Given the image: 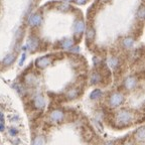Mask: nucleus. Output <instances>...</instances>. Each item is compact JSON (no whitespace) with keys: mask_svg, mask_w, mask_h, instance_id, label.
I'll list each match as a JSON object with an SVG mask.
<instances>
[{"mask_svg":"<svg viewBox=\"0 0 145 145\" xmlns=\"http://www.w3.org/2000/svg\"><path fill=\"white\" fill-rule=\"evenodd\" d=\"M136 138H137V140L139 141H144L145 139V130H144V127H140L137 131H136Z\"/></svg>","mask_w":145,"mask_h":145,"instance_id":"obj_10","label":"nucleus"},{"mask_svg":"<svg viewBox=\"0 0 145 145\" xmlns=\"http://www.w3.org/2000/svg\"><path fill=\"white\" fill-rule=\"evenodd\" d=\"M33 105L36 109H43L45 106V101L44 98L42 97L41 95H37L35 98H34L33 101Z\"/></svg>","mask_w":145,"mask_h":145,"instance_id":"obj_8","label":"nucleus"},{"mask_svg":"<svg viewBox=\"0 0 145 145\" xmlns=\"http://www.w3.org/2000/svg\"><path fill=\"white\" fill-rule=\"evenodd\" d=\"M25 57H26L25 54H22V56H21V59H20V61H19V65H20V66H22L23 65V61H25Z\"/></svg>","mask_w":145,"mask_h":145,"instance_id":"obj_23","label":"nucleus"},{"mask_svg":"<svg viewBox=\"0 0 145 145\" xmlns=\"http://www.w3.org/2000/svg\"><path fill=\"white\" fill-rule=\"evenodd\" d=\"M14 59H15V56H14V54H8V56H6L5 59H3V63H4L5 66H10L14 61Z\"/></svg>","mask_w":145,"mask_h":145,"instance_id":"obj_12","label":"nucleus"},{"mask_svg":"<svg viewBox=\"0 0 145 145\" xmlns=\"http://www.w3.org/2000/svg\"><path fill=\"white\" fill-rule=\"evenodd\" d=\"M26 48H29L30 50H35L36 48H39V39L36 37H30L27 41Z\"/></svg>","mask_w":145,"mask_h":145,"instance_id":"obj_9","label":"nucleus"},{"mask_svg":"<svg viewBox=\"0 0 145 145\" xmlns=\"http://www.w3.org/2000/svg\"><path fill=\"white\" fill-rule=\"evenodd\" d=\"M87 1H88V0H75V2L77 3V4H85Z\"/></svg>","mask_w":145,"mask_h":145,"instance_id":"obj_24","label":"nucleus"},{"mask_svg":"<svg viewBox=\"0 0 145 145\" xmlns=\"http://www.w3.org/2000/svg\"><path fill=\"white\" fill-rule=\"evenodd\" d=\"M36 66L39 67V69H44L48 66L50 63V59L48 57H39V59H36L35 61Z\"/></svg>","mask_w":145,"mask_h":145,"instance_id":"obj_7","label":"nucleus"},{"mask_svg":"<svg viewBox=\"0 0 145 145\" xmlns=\"http://www.w3.org/2000/svg\"><path fill=\"white\" fill-rule=\"evenodd\" d=\"M71 50L74 52H79V48H78V46H76V48H71Z\"/></svg>","mask_w":145,"mask_h":145,"instance_id":"obj_25","label":"nucleus"},{"mask_svg":"<svg viewBox=\"0 0 145 145\" xmlns=\"http://www.w3.org/2000/svg\"><path fill=\"white\" fill-rule=\"evenodd\" d=\"M41 22H42V17H41V15L39 13L32 14L29 17V19H28V23H29V25H31V26H37V25H39Z\"/></svg>","mask_w":145,"mask_h":145,"instance_id":"obj_5","label":"nucleus"},{"mask_svg":"<svg viewBox=\"0 0 145 145\" xmlns=\"http://www.w3.org/2000/svg\"><path fill=\"white\" fill-rule=\"evenodd\" d=\"M108 63H109V66L111 67L112 69H116L118 67V65H119V61H118L117 57H110V59H109Z\"/></svg>","mask_w":145,"mask_h":145,"instance_id":"obj_14","label":"nucleus"},{"mask_svg":"<svg viewBox=\"0 0 145 145\" xmlns=\"http://www.w3.org/2000/svg\"><path fill=\"white\" fill-rule=\"evenodd\" d=\"M103 2H107V1H109V0H102Z\"/></svg>","mask_w":145,"mask_h":145,"instance_id":"obj_28","label":"nucleus"},{"mask_svg":"<svg viewBox=\"0 0 145 145\" xmlns=\"http://www.w3.org/2000/svg\"><path fill=\"white\" fill-rule=\"evenodd\" d=\"M86 35H87V39H88V40H93L94 37H95V30H94L93 27H88Z\"/></svg>","mask_w":145,"mask_h":145,"instance_id":"obj_15","label":"nucleus"},{"mask_svg":"<svg viewBox=\"0 0 145 145\" xmlns=\"http://www.w3.org/2000/svg\"><path fill=\"white\" fill-rule=\"evenodd\" d=\"M116 124L118 126H126V125L130 124L133 120V114L132 112L127 111V110H122L119 111L116 114L115 117Z\"/></svg>","mask_w":145,"mask_h":145,"instance_id":"obj_1","label":"nucleus"},{"mask_svg":"<svg viewBox=\"0 0 145 145\" xmlns=\"http://www.w3.org/2000/svg\"><path fill=\"white\" fill-rule=\"evenodd\" d=\"M66 1H72V0H66Z\"/></svg>","mask_w":145,"mask_h":145,"instance_id":"obj_30","label":"nucleus"},{"mask_svg":"<svg viewBox=\"0 0 145 145\" xmlns=\"http://www.w3.org/2000/svg\"><path fill=\"white\" fill-rule=\"evenodd\" d=\"M133 44H134V40L131 37H126V39H124V40H123V45H124L126 48H131L132 46H133Z\"/></svg>","mask_w":145,"mask_h":145,"instance_id":"obj_13","label":"nucleus"},{"mask_svg":"<svg viewBox=\"0 0 145 145\" xmlns=\"http://www.w3.org/2000/svg\"><path fill=\"white\" fill-rule=\"evenodd\" d=\"M72 43H74V40H72V39H65L63 41H61V46H63V48H71L72 46Z\"/></svg>","mask_w":145,"mask_h":145,"instance_id":"obj_17","label":"nucleus"},{"mask_svg":"<svg viewBox=\"0 0 145 145\" xmlns=\"http://www.w3.org/2000/svg\"><path fill=\"white\" fill-rule=\"evenodd\" d=\"M63 118H65V114H63V112L61 111V110H54V111L50 114V119L52 122L59 123L63 120Z\"/></svg>","mask_w":145,"mask_h":145,"instance_id":"obj_3","label":"nucleus"},{"mask_svg":"<svg viewBox=\"0 0 145 145\" xmlns=\"http://www.w3.org/2000/svg\"><path fill=\"white\" fill-rule=\"evenodd\" d=\"M101 80H102V77H101L99 72H93L92 76H91V84H99Z\"/></svg>","mask_w":145,"mask_h":145,"instance_id":"obj_11","label":"nucleus"},{"mask_svg":"<svg viewBox=\"0 0 145 145\" xmlns=\"http://www.w3.org/2000/svg\"><path fill=\"white\" fill-rule=\"evenodd\" d=\"M74 30H75V33L77 34V35H82V33H83L85 30L84 21L81 20V19L76 21L75 24H74Z\"/></svg>","mask_w":145,"mask_h":145,"instance_id":"obj_6","label":"nucleus"},{"mask_svg":"<svg viewBox=\"0 0 145 145\" xmlns=\"http://www.w3.org/2000/svg\"><path fill=\"white\" fill-rule=\"evenodd\" d=\"M137 86V79L135 77H128L124 82V87L127 90H133Z\"/></svg>","mask_w":145,"mask_h":145,"instance_id":"obj_4","label":"nucleus"},{"mask_svg":"<svg viewBox=\"0 0 145 145\" xmlns=\"http://www.w3.org/2000/svg\"><path fill=\"white\" fill-rule=\"evenodd\" d=\"M67 97L71 100L76 99V98L78 97V91L75 90V89H72V90H70L68 93H67Z\"/></svg>","mask_w":145,"mask_h":145,"instance_id":"obj_18","label":"nucleus"},{"mask_svg":"<svg viewBox=\"0 0 145 145\" xmlns=\"http://www.w3.org/2000/svg\"><path fill=\"white\" fill-rule=\"evenodd\" d=\"M9 134L11 136H15L16 134H17V131H16V129H14V128H10V129H9Z\"/></svg>","mask_w":145,"mask_h":145,"instance_id":"obj_22","label":"nucleus"},{"mask_svg":"<svg viewBox=\"0 0 145 145\" xmlns=\"http://www.w3.org/2000/svg\"><path fill=\"white\" fill-rule=\"evenodd\" d=\"M101 95H102V92H101V90H100V89H96V90H94L93 92L91 93L90 98L92 100H96V99H98V98L101 97Z\"/></svg>","mask_w":145,"mask_h":145,"instance_id":"obj_16","label":"nucleus"},{"mask_svg":"<svg viewBox=\"0 0 145 145\" xmlns=\"http://www.w3.org/2000/svg\"><path fill=\"white\" fill-rule=\"evenodd\" d=\"M144 14H145L144 8H143V6H141V7H140V9L138 10V12H137V15H138V17H139V18H141V19H142V18L144 17Z\"/></svg>","mask_w":145,"mask_h":145,"instance_id":"obj_21","label":"nucleus"},{"mask_svg":"<svg viewBox=\"0 0 145 145\" xmlns=\"http://www.w3.org/2000/svg\"><path fill=\"white\" fill-rule=\"evenodd\" d=\"M107 145H113V144H111V143H109V144H107Z\"/></svg>","mask_w":145,"mask_h":145,"instance_id":"obj_29","label":"nucleus"},{"mask_svg":"<svg viewBox=\"0 0 145 145\" xmlns=\"http://www.w3.org/2000/svg\"><path fill=\"white\" fill-rule=\"evenodd\" d=\"M123 145H134V144L132 142H130V141H127V142L123 143Z\"/></svg>","mask_w":145,"mask_h":145,"instance_id":"obj_26","label":"nucleus"},{"mask_svg":"<svg viewBox=\"0 0 145 145\" xmlns=\"http://www.w3.org/2000/svg\"><path fill=\"white\" fill-rule=\"evenodd\" d=\"M3 130H4V125L1 123V124H0V131H3Z\"/></svg>","mask_w":145,"mask_h":145,"instance_id":"obj_27","label":"nucleus"},{"mask_svg":"<svg viewBox=\"0 0 145 145\" xmlns=\"http://www.w3.org/2000/svg\"><path fill=\"white\" fill-rule=\"evenodd\" d=\"M124 101V96L121 93H114L111 95L110 99H109V105L112 108H116V107L120 106Z\"/></svg>","mask_w":145,"mask_h":145,"instance_id":"obj_2","label":"nucleus"},{"mask_svg":"<svg viewBox=\"0 0 145 145\" xmlns=\"http://www.w3.org/2000/svg\"><path fill=\"white\" fill-rule=\"evenodd\" d=\"M59 10H61V11H67V10L70 9V5H69L68 3L61 2V4L59 5Z\"/></svg>","mask_w":145,"mask_h":145,"instance_id":"obj_20","label":"nucleus"},{"mask_svg":"<svg viewBox=\"0 0 145 145\" xmlns=\"http://www.w3.org/2000/svg\"><path fill=\"white\" fill-rule=\"evenodd\" d=\"M32 145H44V140L40 136H36L35 138L33 139Z\"/></svg>","mask_w":145,"mask_h":145,"instance_id":"obj_19","label":"nucleus"}]
</instances>
